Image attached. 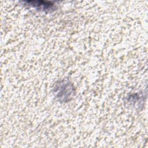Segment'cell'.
I'll list each match as a JSON object with an SVG mask.
<instances>
[{"instance_id":"6da1fadb","label":"cell","mask_w":148,"mask_h":148,"mask_svg":"<svg viewBox=\"0 0 148 148\" xmlns=\"http://www.w3.org/2000/svg\"><path fill=\"white\" fill-rule=\"evenodd\" d=\"M27 3L33 6H38L40 9L42 8V9H48L53 6V4L51 2H45L43 1H28Z\"/></svg>"}]
</instances>
